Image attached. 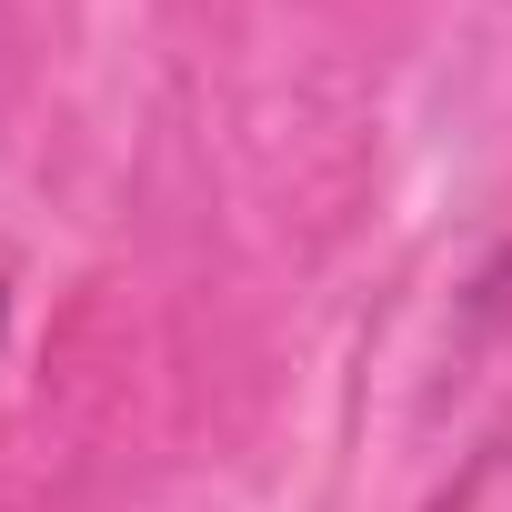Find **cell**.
I'll return each mask as SVG.
<instances>
[]
</instances>
